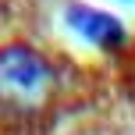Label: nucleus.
<instances>
[{
    "label": "nucleus",
    "instance_id": "1",
    "mask_svg": "<svg viewBox=\"0 0 135 135\" xmlns=\"http://www.w3.org/2000/svg\"><path fill=\"white\" fill-rule=\"evenodd\" d=\"M50 82H54V68L39 50L21 43L0 50V100L28 107L46 96Z\"/></svg>",
    "mask_w": 135,
    "mask_h": 135
},
{
    "label": "nucleus",
    "instance_id": "2",
    "mask_svg": "<svg viewBox=\"0 0 135 135\" xmlns=\"http://www.w3.org/2000/svg\"><path fill=\"white\" fill-rule=\"evenodd\" d=\"M64 25L71 28V36H78L82 43L96 50H117L124 43V25L117 14L100 11V7H85V4H68L64 11Z\"/></svg>",
    "mask_w": 135,
    "mask_h": 135
}]
</instances>
